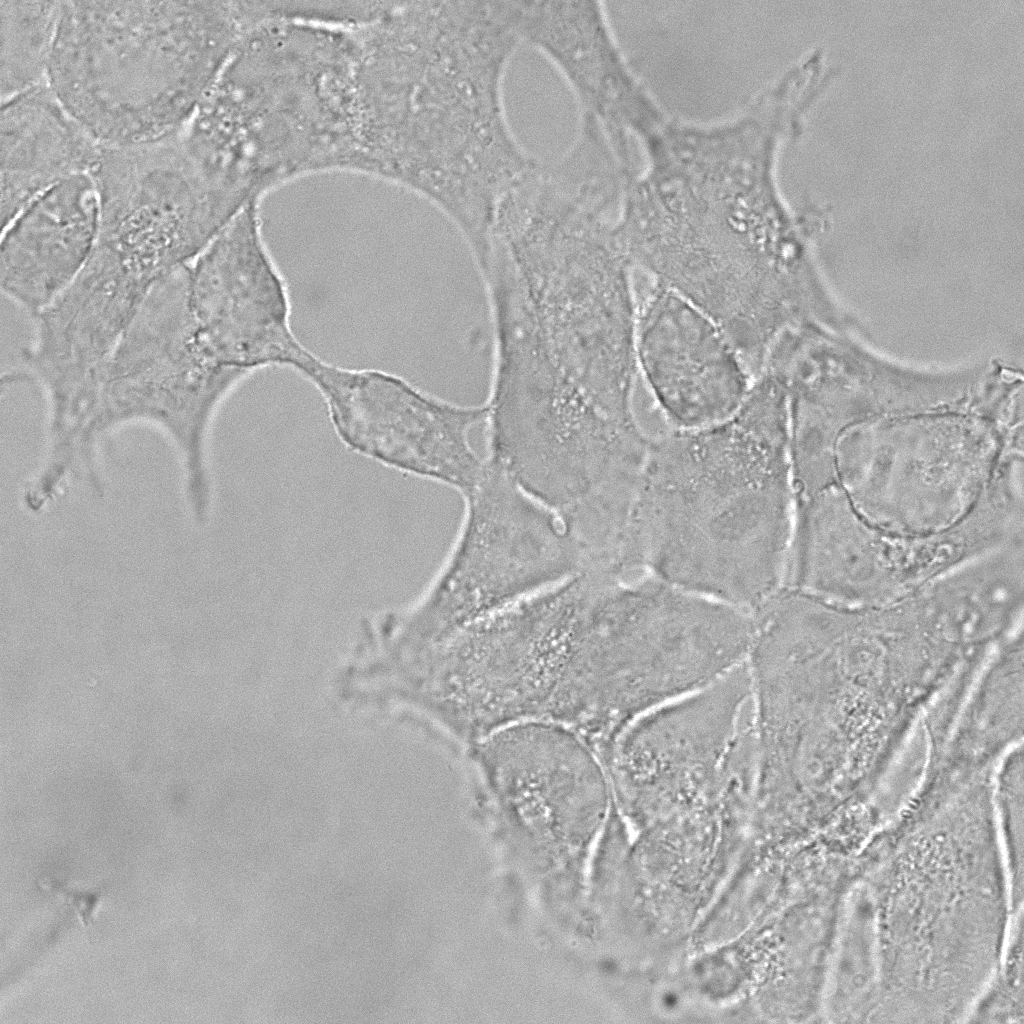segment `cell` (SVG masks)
I'll return each mask as SVG.
<instances>
[{
    "label": "cell",
    "mask_w": 1024,
    "mask_h": 1024,
    "mask_svg": "<svg viewBox=\"0 0 1024 1024\" xmlns=\"http://www.w3.org/2000/svg\"><path fill=\"white\" fill-rule=\"evenodd\" d=\"M789 398L768 373L728 418L651 439L620 558L749 613L784 586L794 525Z\"/></svg>",
    "instance_id": "cell-1"
},
{
    "label": "cell",
    "mask_w": 1024,
    "mask_h": 1024,
    "mask_svg": "<svg viewBox=\"0 0 1024 1024\" xmlns=\"http://www.w3.org/2000/svg\"><path fill=\"white\" fill-rule=\"evenodd\" d=\"M488 17L441 5L379 22L366 63L374 178L436 208L465 241L533 164L509 123L504 78L516 50Z\"/></svg>",
    "instance_id": "cell-2"
},
{
    "label": "cell",
    "mask_w": 1024,
    "mask_h": 1024,
    "mask_svg": "<svg viewBox=\"0 0 1024 1024\" xmlns=\"http://www.w3.org/2000/svg\"><path fill=\"white\" fill-rule=\"evenodd\" d=\"M635 267L610 231L556 225L495 245L478 270L492 327L486 403L635 420Z\"/></svg>",
    "instance_id": "cell-3"
},
{
    "label": "cell",
    "mask_w": 1024,
    "mask_h": 1024,
    "mask_svg": "<svg viewBox=\"0 0 1024 1024\" xmlns=\"http://www.w3.org/2000/svg\"><path fill=\"white\" fill-rule=\"evenodd\" d=\"M247 31L237 1L62 2L47 82L101 144L170 135Z\"/></svg>",
    "instance_id": "cell-4"
},
{
    "label": "cell",
    "mask_w": 1024,
    "mask_h": 1024,
    "mask_svg": "<svg viewBox=\"0 0 1024 1024\" xmlns=\"http://www.w3.org/2000/svg\"><path fill=\"white\" fill-rule=\"evenodd\" d=\"M190 129L251 199L302 177L343 172L355 141V91L339 32L287 19L253 26Z\"/></svg>",
    "instance_id": "cell-5"
},
{
    "label": "cell",
    "mask_w": 1024,
    "mask_h": 1024,
    "mask_svg": "<svg viewBox=\"0 0 1024 1024\" xmlns=\"http://www.w3.org/2000/svg\"><path fill=\"white\" fill-rule=\"evenodd\" d=\"M455 541L424 591L409 605L365 619L373 649L412 657L582 571L585 553L558 513L484 460L464 495Z\"/></svg>",
    "instance_id": "cell-6"
},
{
    "label": "cell",
    "mask_w": 1024,
    "mask_h": 1024,
    "mask_svg": "<svg viewBox=\"0 0 1024 1024\" xmlns=\"http://www.w3.org/2000/svg\"><path fill=\"white\" fill-rule=\"evenodd\" d=\"M1022 535V505L997 485L953 526L901 534L864 520L835 483L795 503L784 586L837 605L882 606Z\"/></svg>",
    "instance_id": "cell-7"
},
{
    "label": "cell",
    "mask_w": 1024,
    "mask_h": 1024,
    "mask_svg": "<svg viewBox=\"0 0 1024 1024\" xmlns=\"http://www.w3.org/2000/svg\"><path fill=\"white\" fill-rule=\"evenodd\" d=\"M601 761L611 793L635 815L741 807L757 767L747 662L633 722Z\"/></svg>",
    "instance_id": "cell-8"
},
{
    "label": "cell",
    "mask_w": 1024,
    "mask_h": 1024,
    "mask_svg": "<svg viewBox=\"0 0 1024 1024\" xmlns=\"http://www.w3.org/2000/svg\"><path fill=\"white\" fill-rule=\"evenodd\" d=\"M1002 449L998 428L968 411L880 418L842 434L835 481L870 524L901 534L934 533L974 508Z\"/></svg>",
    "instance_id": "cell-9"
},
{
    "label": "cell",
    "mask_w": 1024,
    "mask_h": 1024,
    "mask_svg": "<svg viewBox=\"0 0 1024 1024\" xmlns=\"http://www.w3.org/2000/svg\"><path fill=\"white\" fill-rule=\"evenodd\" d=\"M244 381L198 344L170 275L148 295L104 364L91 431L104 443L126 428L155 430L176 456L180 486L202 493L214 484L211 438L217 415Z\"/></svg>",
    "instance_id": "cell-10"
},
{
    "label": "cell",
    "mask_w": 1024,
    "mask_h": 1024,
    "mask_svg": "<svg viewBox=\"0 0 1024 1024\" xmlns=\"http://www.w3.org/2000/svg\"><path fill=\"white\" fill-rule=\"evenodd\" d=\"M593 587L583 570L453 639L445 660L448 686L476 729L554 723L565 715L580 681Z\"/></svg>",
    "instance_id": "cell-11"
},
{
    "label": "cell",
    "mask_w": 1024,
    "mask_h": 1024,
    "mask_svg": "<svg viewBox=\"0 0 1024 1024\" xmlns=\"http://www.w3.org/2000/svg\"><path fill=\"white\" fill-rule=\"evenodd\" d=\"M302 375L321 395L339 440L396 471L464 495L483 468L470 435L486 408L434 395L383 370L347 368L318 357Z\"/></svg>",
    "instance_id": "cell-12"
},
{
    "label": "cell",
    "mask_w": 1024,
    "mask_h": 1024,
    "mask_svg": "<svg viewBox=\"0 0 1024 1024\" xmlns=\"http://www.w3.org/2000/svg\"><path fill=\"white\" fill-rule=\"evenodd\" d=\"M260 205H246L181 268L186 302L224 367L247 378L266 368L300 374L316 355L292 330L288 286L264 238Z\"/></svg>",
    "instance_id": "cell-13"
},
{
    "label": "cell",
    "mask_w": 1024,
    "mask_h": 1024,
    "mask_svg": "<svg viewBox=\"0 0 1024 1024\" xmlns=\"http://www.w3.org/2000/svg\"><path fill=\"white\" fill-rule=\"evenodd\" d=\"M768 365L787 390L792 431L823 452L853 426L932 411L942 398L939 374L889 362L821 326L788 334Z\"/></svg>",
    "instance_id": "cell-14"
},
{
    "label": "cell",
    "mask_w": 1024,
    "mask_h": 1024,
    "mask_svg": "<svg viewBox=\"0 0 1024 1024\" xmlns=\"http://www.w3.org/2000/svg\"><path fill=\"white\" fill-rule=\"evenodd\" d=\"M470 790L517 821H596L611 793L605 767L578 734L546 721L502 727L459 756Z\"/></svg>",
    "instance_id": "cell-15"
},
{
    "label": "cell",
    "mask_w": 1024,
    "mask_h": 1024,
    "mask_svg": "<svg viewBox=\"0 0 1024 1024\" xmlns=\"http://www.w3.org/2000/svg\"><path fill=\"white\" fill-rule=\"evenodd\" d=\"M635 357L638 375L672 430L728 418L755 379L713 318L656 282L638 301Z\"/></svg>",
    "instance_id": "cell-16"
},
{
    "label": "cell",
    "mask_w": 1024,
    "mask_h": 1024,
    "mask_svg": "<svg viewBox=\"0 0 1024 1024\" xmlns=\"http://www.w3.org/2000/svg\"><path fill=\"white\" fill-rule=\"evenodd\" d=\"M520 44L543 55L566 82L579 114L612 136H630L661 106L623 53L604 3L511 1Z\"/></svg>",
    "instance_id": "cell-17"
},
{
    "label": "cell",
    "mask_w": 1024,
    "mask_h": 1024,
    "mask_svg": "<svg viewBox=\"0 0 1024 1024\" xmlns=\"http://www.w3.org/2000/svg\"><path fill=\"white\" fill-rule=\"evenodd\" d=\"M99 221L89 175L66 179L36 198L2 228V294L32 318L47 309L85 266Z\"/></svg>",
    "instance_id": "cell-18"
},
{
    "label": "cell",
    "mask_w": 1024,
    "mask_h": 1024,
    "mask_svg": "<svg viewBox=\"0 0 1024 1024\" xmlns=\"http://www.w3.org/2000/svg\"><path fill=\"white\" fill-rule=\"evenodd\" d=\"M101 144L43 84L2 102L1 223L55 185L89 175Z\"/></svg>",
    "instance_id": "cell-19"
},
{
    "label": "cell",
    "mask_w": 1024,
    "mask_h": 1024,
    "mask_svg": "<svg viewBox=\"0 0 1024 1024\" xmlns=\"http://www.w3.org/2000/svg\"><path fill=\"white\" fill-rule=\"evenodd\" d=\"M62 2L0 0L1 99L47 84Z\"/></svg>",
    "instance_id": "cell-20"
},
{
    "label": "cell",
    "mask_w": 1024,
    "mask_h": 1024,
    "mask_svg": "<svg viewBox=\"0 0 1024 1024\" xmlns=\"http://www.w3.org/2000/svg\"><path fill=\"white\" fill-rule=\"evenodd\" d=\"M42 886L45 889L54 891L55 893L61 895L60 897L64 898L66 902H68L73 907V909L79 915L83 923L89 924L91 921H93V915L95 913V910L97 909V905L100 899V895L98 893L82 894L78 891H74L70 888L63 886V884L61 883L52 880L44 882Z\"/></svg>",
    "instance_id": "cell-21"
},
{
    "label": "cell",
    "mask_w": 1024,
    "mask_h": 1024,
    "mask_svg": "<svg viewBox=\"0 0 1024 1024\" xmlns=\"http://www.w3.org/2000/svg\"><path fill=\"white\" fill-rule=\"evenodd\" d=\"M580 118H588V119H592V118H590V117H586V116H583V117H582V116H580V117H579V119H580ZM592 120H594V119H592ZM594 121H595V120H594ZM595 122H597V121H595ZM597 123H598V122H597ZM598 124H599V123H598ZM599 125H600V124H599ZM600 126H601V125H600ZM602 129H603V128H602ZM603 130H604V129H603ZM604 131H605V130H604ZM605 133H606V132H605ZM606 134H607V133H606ZM607 136H608V135H607ZM608 137H609V136H608ZM609 139H610V138H609ZM610 141H611V140H610ZM612 144H613V143H612ZM613 146H614V145H613ZM614 148H615V147H614ZM615 150H616V149H615ZM618 155H619V154H618ZM620 158H621V157H620ZM621 160H622V159H621ZM622 161H623V160H622ZM623 163H624V162H623ZM624 164H625V163H624ZM625 166H626V164H625ZM626 167H627V166H626ZM627 168H628V167H627ZM628 170H629V168H628ZM629 172H630V170H629ZM630 175H631V172H630Z\"/></svg>",
    "instance_id": "cell-22"
}]
</instances>
